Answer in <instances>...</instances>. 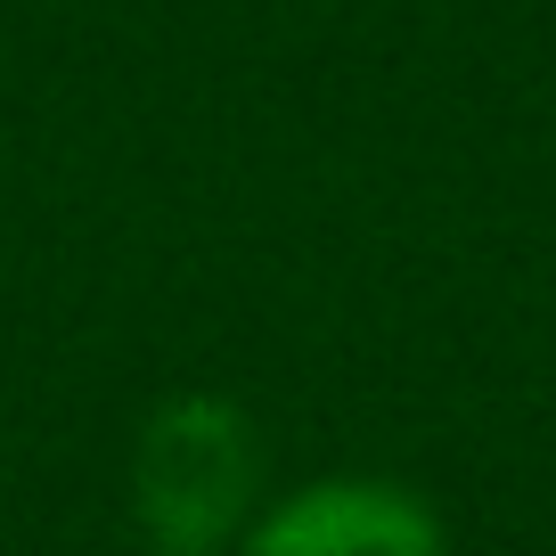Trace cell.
Listing matches in <instances>:
<instances>
[{
  "label": "cell",
  "mask_w": 556,
  "mask_h": 556,
  "mask_svg": "<svg viewBox=\"0 0 556 556\" xmlns=\"http://www.w3.org/2000/svg\"><path fill=\"white\" fill-rule=\"evenodd\" d=\"M270 500V451L245 401L173 393L131 434V523L148 556H229Z\"/></svg>",
  "instance_id": "cell-1"
},
{
  "label": "cell",
  "mask_w": 556,
  "mask_h": 556,
  "mask_svg": "<svg viewBox=\"0 0 556 556\" xmlns=\"http://www.w3.org/2000/svg\"><path fill=\"white\" fill-rule=\"evenodd\" d=\"M229 556H451V523L401 475L336 467L270 491Z\"/></svg>",
  "instance_id": "cell-2"
}]
</instances>
